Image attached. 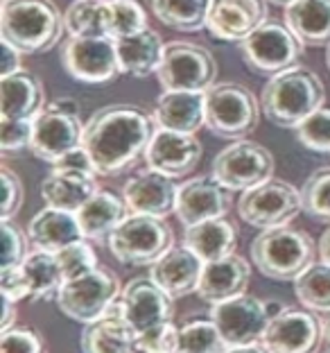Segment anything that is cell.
Wrapping results in <instances>:
<instances>
[{
    "label": "cell",
    "instance_id": "obj_35",
    "mask_svg": "<svg viewBox=\"0 0 330 353\" xmlns=\"http://www.w3.org/2000/svg\"><path fill=\"white\" fill-rule=\"evenodd\" d=\"M294 292L301 306L312 312H330V265L312 263L294 279Z\"/></svg>",
    "mask_w": 330,
    "mask_h": 353
},
{
    "label": "cell",
    "instance_id": "obj_10",
    "mask_svg": "<svg viewBox=\"0 0 330 353\" xmlns=\"http://www.w3.org/2000/svg\"><path fill=\"white\" fill-rule=\"evenodd\" d=\"M156 79L163 91L206 93L217 79V61L211 50L197 43L170 41L165 43Z\"/></svg>",
    "mask_w": 330,
    "mask_h": 353
},
{
    "label": "cell",
    "instance_id": "obj_36",
    "mask_svg": "<svg viewBox=\"0 0 330 353\" xmlns=\"http://www.w3.org/2000/svg\"><path fill=\"white\" fill-rule=\"evenodd\" d=\"M220 328L211 317H192L179 326V353H227Z\"/></svg>",
    "mask_w": 330,
    "mask_h": 353
},
{
    "label": "cell",
    "instance_id": "obj_14",
    "mask_svg": "<svg viewBox=\"0 0 330 353\" xmlns=\"http://www.w3.org/2000/svg\"><path fill=\"white\" fill-rule=\"evenodd\" d=\"M211 319L220 328L229 349H236L262 342V335L271 322V312L265 299L245 292L229 301L215 303L211 308Z\"/></svg>",
    "mask_w": 330,
    "mask_h": 353
},
{
    "label": "cell",
    "instance_id": "obj_42",
    "mask_svg": "<svg viewBox=\"0 0 330 353\" xmlns=\"http://www.w3.org/2000/svg\"><path fill=\"white\" fill-rule=\"evenodd\" d=\"M41 333L28 326H12L0 331V353H43Z\"/></svg>",
    "mask_w": 330,
    "mask_h": 353
},
{
    "label": "cell",
    "instance_id": "obj_4",
    "mask_svg": "<svg viewBox=\"0 0 330 353\" xmlns=\"http://www.w3.org/2000/svg\"><path fill=\"white\" fill-rule=\"evenodd\" d=\"M249 252L256 270L274 281H294L312 263H317L315 256L319 254L312 238L289 224L265 229L254 238Z\"/></svg>",
    "mask_w": 330,
    "mask_h": 353
},
{
    "label": "cell",
    "instance_id": "obj_40",
    "mask_svg": "<svg viewBox=\"0 0 330 353\" xmlns=\"http://www.w3.org/2000/svg\"><path fill=\"white\" fill-rule=\"evenodd\" d=\"M59 259V265L63 270V279H75L79 274H86V272H91L95 268H100L98 265V256H95V250L91 247V240H77V243L68 245L66 250H61L57 254Z\"/></svg>",
    "mask_w": 330,
    "mask_h": 353
},
{
    "label": "cell",
    "instance_id": "obj_28",
    "mask_svg": "<svg viewBox=\"0 0 330 353\" xmlns=\"http://www.w3.org/2000/svg\"><path fill=\"white\" fill-rule=\"evenodd\" d=\"M118 61H120V73L132 75V77H149L156 75V70L163 59L165 46L161 41V34L156 30L145 28L143 32H136L130 37L114 39Z\"/></svg>",
    "mask_w": 330,
    "mask_h": 353
},
{
    "label": "cell",
    "instance_id": "obj_32",
    "mask_svg": "<svg viewBox=\"0 0 330 353\" xmlns=\"http://www.w3.org/2000/svg\"><path fill=\"white\" fill-rule=\"evenodd\" d=\"M23 272L30 279L32 285V301H48V299H57V294L63 285V270L59 265L57 254L34 250L28 254V259L23 261Z\"/></svg>",
    "mask_w": 330,
    "mask_h": 353
},
{
    "label": "cell",
    "instance_id": "obj_27",
    "mask_svg": "<svg viewBox=\"0 0 330 353\" xmlns=\"http://www.w3.org/2000/svg\"><path fill=\"white\" fill-rule=\"evenodd\" d=\"M130 215L125 197H118L111 190H98L88 202L77 211L82 234L91 243H109L111 234Z\"/></svg>",
    "mask_w": 330,
    "mask_h": 353
},
{
    "label": "cell",
    "instance_id": "obj_30",
    "mask_svg": "<svg viewBox=\"0 0 330 353\" xmlns=\"http://www.w3.org/2000/svg\"><path fill=\"white\" fill-rule=\"evenodd\" d=\"M82 353H136V335L120 317L118 306L98 322L84 326Z\"/></svg>",
    "mask_w": 330,
    "mask_h": 353
},
{
    "label": "cell",
    "instance_id": "obj_47",
    "mask_svg": "<svg viewBox=\"0 0 330 353\" xmlns=\"http://www.w3.org/2000/svg\"><path fill=\"white\" fill-rule=\"evenodd\" d=\"M52 168H63V170H77V172H86V174L98 176V172H95V168H93L91 157H88V152L84 150V145L70 150L68 154H63L59 159V161H54Z\"/></svg>",
    "mask_w": 330,
    "mask_h": 353
},
{
    "label": "cell",
    "instance_id": "obj_38",
    "mask_svg": "<svg viewBox=\"0 0 330 353\" xmlns=\"http://www.w3.org/2000/svg\"><path fill=\"white\" fill-rule=\"evenodd\" d=\"M147 26V14L136 0H109V30L111 39L130 37L143 32Z\"/></svg>",
    "mask_w": 330,
    "mask_h": 353
},
{
    "label": "cell",
    "instance_id": "obj_11",
    "mask_svg": "<svg viewBox=\"0 0 330 353\" xmlns=\"http://www.w3.org/2000/svg\"><path fill=\"white\" fill-rule=\"evenodd\" d=\"M303 211L301 188L283 179H271L245 190L238 199V215L256 229L285 227Z\"/></svg>",
    "mask_w": 330,
    "mask_h": 353
},
{
    "label": "cell",
    "instance_id": "obj_24",
    "mask_svg": "<svg viewBox=\"0 0 330 353\" xmlns=\"http://www.w3.org/2000/svg\"><path fill=\"white\" fill-rule=\"evenodd\" d=\"M28 238L34 250H43L50 254H59L68 245L82 240L77 213L61 211V208L45 206L41 208L28 224Z\"/></svg>",
    "mask_w": 330,
    "mask_h": 353
},
{
    "label": "cell",
    "instance_id": "obj_12",
    "mask_svg": "<svg viewBox=\"0 0 330 353\" xmlns=\"http://www.w3.org/2000/svg\"><path fill=\"white\" fill-rule=\"evenodd\" d=\"M116 306L136 338L158 331L174 317V299L152 276L132 279L123 288Z\"/></svg>",
    "mask_w": 330,
    "mask_h": 353
},
{
    "label": "cell",
    "instance_id": "obj_8",
    "mask_svg": "<svg viewBox=\"0 0 330 353\" xmlns=\"http://www.w3.org/2000/svg\"><path fill=\"white\" fill-rule=\"evenodd\" d=\"M120 281L111 270L95 268L86 274L63 281L57 294V306L66 317L79 324H93L102 319L120 299Z\"/></svg>",
    "mask_w": 330,
    "mask_h": 353
},
{
    "label": "cell",
    "instance_id": "obj_41",
    "mask_svg": "<svg viewBox=\"0 0 330 353\" xmlns=\"http://www.w3.org/2000/svg\"><path fill=\"white\" fill-rule=\"evenodd\" d=\"M3 259H0V270H14L21 268L23 261L28 259V240L23 229L12 220H3Z\"/></svg>",
    "mask_w": 330,
    "mask_h": 353
},
{
    "label": "cell",
    "instance_id": "obj_50",
    "mask_svg": "<svg viewBox=\"0 0 330 353\" xmlns=\"http://www.w3.org/2000/svg\"><path fill=\"white\" fill-rule=\"evenodd\" d=\"M317 252H319V261L330 265V227L321 234L319 238V245H317Z\"/></svg>",
    "mask_w": 330,
    "mask_h": 353
},
{
    "label": "cell",
    "instance_id": "obj_2",
    "mask_svg": "<svg viewBox=\"0 0 330 353\" xmlns=\"http://www.w3.org/2000/svg\"><path fill=\"white\" fill-rule=\"evenodd\" d=\"M326 88L315 70L292 66L267 79L260 93L262 116L283 130H296L308 116L324 107Z\"/></svg>",
    "mask_w": 330,
    "mask_h": 353
},
{
    "label": "cell",
    "instance_id": "obj_31",
    "mask_svg": "<svg viewBox=\"0 0 330 353\" xmlns=\"http://www.w3.org/2000/svg\"><path fill=\"white\" fill-rule=\"evenodd\" d=\"M285 23L303 46H330V0H294L285 7Z\"/></svg>",
    "mask_w": 330,
    "mask_h": 353
},
{
    "label": "cell",
    "instance_id": "obj_16",
    "mask_svg": "<svg viewBox=\"0 0 330 353\" xmlns=\"http://www.w3.org/2000/svg\"><path fill=\"white\" fill-rule=\"evenodd\" d=\"M321 340L324 326L315 312L285 306L269 322L260 344L267 353H315Z\"/></svg>",
    "mask_w": 330,
    "mask_h": 353
},
{
    "label": "cell",
    "instance_id": "obj_34",
    "mask_svg": "<svg viewBox=\"0 0 330 353\" xmlns=\"http://www.w3.org/2000/svg\"><path fill=\"white\" fill-rule=\"evenodd\" d=\"M211 0H152V12L163 26L176 32H199L206 28Z\"/></svg>",
    "mask_w": 330,
    "mask_h": 353
},
{
    "label": "cell",
    "instance_id": "obj_46",
    "mask_svg": "<svg viewBox=\"0 0 330 353\" xmlns=\"http://www.w3.org/2000/svg\"><path fill=\"white\" fill-rule=\"evenodd\" d=\"M0 292L3 296L12 301H23L32 296V285L28 274L23 272V268H14V270H0Z\"/></svg>",
    "mask_w": 330,
    "mask_h": 353
},
{
    "label": "cell",
    "instance_id": "obj_51",
    "mask_svg": "<svg viewBox=\"0 0 330 353\" xmlns=\"http://www.w3.org/2000/svg\"><path fill=\"white\" fill-rule=\"evenodd\" d=\"M227 353H267L262 349V344H251V347H236V349H229Z\"/></svg>",
    "mask_w": 330,
    "mask_h": 353
},
{
    "label": "cell",
    "instance_id": "obj_29",
    "mask_svg": "<svg viewBox=\"0 0 330 353\" xmlns=\"http://www.w3.org/2000/svg\"><path fill=\"white\" fill-rule=\"evenodd\" d=\"M183 245L195 252L204 263L220 261L236 254L238 229L227 218L206 220L183 229Z\"/></svg>",
    "mask_w": 330,
    "mask_h": 353
},
{
    "label": "cell",
    "instance_id": "obj_23",
    "mask_svg": "<svg viewBox=\"0 0 330 353\" xmlns=\"http://www.w3.org/2000/svg\"><path fill=\"white\" fill-rule=\"evenodd\" d=\"M204 265L206 263L201 261L195 252L188 250L186 245H181V247H172L163 259H158L152 265L149 276L154 279L172 299H179V296L197 292Z\"/></svg>",
    "mask_w": 330,
    "mask_h": 353
},
{
    "label": "cell",
    "instance_id": "obj_48",
    "mask_svg": "<svg viewBox=\"0 0 330 353\" xmlns=\"http://www.w3.org/2000/svg\"><path fill=\"white\" fill-rule=\"evenodd\" d=\"M21 57H23V52H19L12 43H5L3 41V77L7 75H14V73H19L21 68Z\"/></svg>",
    "mask_w": 330,
    "mask_h": 353
},
{
    "label": "cell",
    "instance_id": "obj_49",
    "mask_svg": "<svg viewBox=\"0 0 330 353\" xmlns=\"http://www.w3.org/2000/svg\"><path fill=\"white\" fill-rule=\"evenodd\" d=\"M19 303L7 299V296H3V319H0V331H7V328L16 326V312H19Z\"/></svg>",
    "mask_w": 330,
    "mask_h": 353
},
{
    "label": "cell",
    "instance_id": "obj_13",
    "mask_svg": "<svg viewBox=\"0 0 330 353\" xmlns=\"http://www.w3.org/2000/svg\"><path fill=\"white\" fill-rule=\"evenodd\" d=\"M211 174L224 188L249 190L254 186L269 181L274 174L271 152L254 141H233L213 159Z\"/></svg>",
    "mask_w": 330,
    "mask_h": 353
},
{
    "label": "cell",
    "instance_id": "obj_20",
    "mask_svg": "<svg viewBox=\"0 0 330 353\" xmlns=\"http://www.w3.org/2000/svg\"><path fill=\"white\" fill-rule=\"evenodd\" d=\"M267 5V0H211L206 28L220 41L240 43L269 19Z\"/></svg>",
    "mask_w": 330,
    "mask_h": 353
},
{
    "label": "cell",
    "instance_id": "obj_5",
    "mask_svg": "<svg viewBox=\"0 0 330 353\" xmlns=\"http://www.w3.org/2000/svg\"><path fill=\"white\" fill-rule=\"evenodd\" d=\"M107 245L123 265L152 268L174 247V231L163 218L130 213Z\"/></svg>",
    "mask_w": 330,
    "mask_h": 353
},
{
    "label": "cell",
    "instance_id": "obj_9",
    "mask_svg": "<svg viewBox=\"0 0 330 353\" xmlns=\"http://www.w3.org/2000/svg\"><path fill=\"white\" fill-rule=\"evenodd\" d=\"M84 123L79 118V104L72 98L52 100L32 120V154L45 163L59 161L70 150L82 145Z\"/></svg>",
    "mask_w": 330,
    "mask_h": 353
},
{
    "label": "cell",
    "instance_id": "obj_52",
    "mask_svg": "<svg viewBox=\"0 0 330 353\" xmlns=\"http://www.w3.org/2000/svg\"><path fill=\"white\" fill-rule=\"evenodd\" d=\"M321 326H324V340L330 342V312L326 315V319H321Z\"/></svg>",
    "mask_w": 330,
    "mask_h": 353
},
{
    "label": "cell",
    "instance_id": "obj_43",
    "mask_svg": "<svg viewBox=\"0 0 330 353\" xmlns=\"http://www.w3.org/2000/svg\"><path fill=\"white\" fill-rule=\"evenodd\" d=\"M23 150H32V120L0 118V152L7 157Z\"/></svg>",
    "mask_w": 330,
    "mask_h": 353
},
{
    "label": "cell",
    "instance_id": "obj_39",
    "mask_svg": "<svg viewBox=\"0 0 330 353\" xmlns=\"http://www.w3.org/2000/svg\"><path fill=\"white\" fill-rule=\"evenodd\" d=\"M296 139L317 154H330V109L321 107L296 127Z\"/></svg>",
    "mask_w": 330,
    "mask_h": 353
},
{
    "label": "cell",
    "instance_id": "obj_3",
    "mask_svg": "<svg viewBox=\"0 0 330 353\" xmlns=\"http://www.w3.org/2000/svg\"><path fill=\"white\" fill-rule=\"evenodd\" d=\"M66 21L52 0H3L0 37L23 54H43L61 41Z\"/></svg>",
    "mask_w": 330,
    "mask_h": 353
},
{
    "label": "cell",
    "instance_id": "obj_53",
    "mask_svg": "<svg viewBox=\"0 0 330 353\" xmlns=\"http://www.w3.org/2000/svg\"><path fill=\"white\" fill-rule=\"evenodd\" d=\"M269 5H276V7H287V5H292L294 0H267Z\"/></svg>",
    "mask_w": 330,
    "mask_h": 353
},
{
    "label": "cell",
    "instance_id": "obj_7",
    "mask_svg": "<svg viewBox=\"0 0 330 353\" xmlns=\"http://www.w3.org/2000/svg\"><path fill=\"white\" fill-rule=\"evenodd\" d=\"M245 66L256 75L274 77L296 66L303 43L285 21L267 19L245 41L238 43Z\"/></svg>",
    "mask_w": 330,
    "mask_h": 353
},
{
    "label": "cell",
    "instance_id": "obj_37",
    "mask_svg": "<svg viewBox=\"0 0 330 353\" xmlns=\"http://www.w3.org/2000/svg\"><path fill=\"white\" fill-rule=\"evenodd\" d=\"M301 202L308 218L330 224V165L319 168L303 181Z\"/></svg>",
    "mask_w": 330,
    "mask_h": 353
},
{
    "label": "cell",
    "instance_id": "obj_17",
    "mask_svg": "<svg viewBox=\"0 0 330 353\" xmlns=\"http://www.w3.org/2000/svg\"><path fill=\"white\" fill-rule=\"evenodd\" d=\"M231 211V190L224 188L213 174H199L183 181L176 192L174 215L183 227L224 218Z\"/></svg>",
    "mask_w": 330,
    "mask_h": 353
},
{
    "label": "cell",
    "instance_id": "obj_15",
    "mask_svg": "<svg viewBox=\"0 0 330 353\" xmlns=\"http://www.w3.org/2000/svg\"><path fill=\"white\" fill-rule=\"evenodd\" d=\"M61 63L66 73L82 84H109L120 73V61L114 39L68 37L61 43Z\"/></svg>",
    "mask_w": 330,
    "mask_h": 353
},
{
    "label": "cell",
    "instance_id": "obj_6",
    "mask_svg": "<svg viewBox=\"0 0 330 353\" xmlns=\"http://www.w3.org/2000/svg\"><path fill=\"white\" fill-rule=\"evenodd\" d=\"M208 132L229 141H243L258 127L260 102L251 88L236 82L213 84L204 93Z\"/></svg>",
    "mask_w": 330,
    "mask_h": 353
},
{
    "label": "cell",
    "instance_id": "obj_45",
    "mask_svg": "<svg viewBox=\"0 0 330 353\" xmlns=\"http://www.w3.org/2000/svg\"><path fill=\"white\" fill-rule=\"evenodd\" d=\"M0 181H3V208H0V218L12 220L14 215L21 211L25 188H23L21 176L16 174L10 165L0 168Z\"/></svg>",
    "mask_w": 330,
    "mask_h": 353
},
{
    "label": "cell",
    "instance_id": "obj_26",
    "mask_svg": "<svg viewBox=\"0 0 330 353\" xmlns=\"http://www.w3.org/2000/svg\"><path fill=\"white\" fill-rule=\"evenodd\" d=\"M41 79L28 70L0 79V116L7 120H34L43 111Z\"/></svg>",
    "mask_w": 330,
    "mask_h": 353
},
{
    "label": "cell",
    "instance_id": "obj_1",
    "mask_svg": "<svg viewBox=\"0 0 330 353\" xmlns=\"http://www.w3.org/2000/svg\"><path fill=\"white\" fill-rule=\"evenodd\" d=\"M154 132V118L145 109L109 104L88 118L82 145L98 176H118L145 159Z\"/></svg>",
    "mask_w": 330,
    "mask_h": 353
},
{
    "label": "cell",
    "instance_id": "obj_22",
    "mask_svg": "<svg viewBox=\"0 0 330 353\" xmlns=\"http://www.w3.org/2000/svg\"><path fill=\"white\" fill-rule=\"evenodd\" d=\"M154 125L161 130L197 134L206 127V100L204 93L190 91H163L152 111Z\"/></svg>",
    "mask_w": 330,
    "mask_h": 353
},
{
    "label": "cell",
    "instance_id": "obj_44",
    "mask_svg": "<svg viewBox=\"0 0 330 353\" xmlns=\"http://www.w3.org/2000/svg\"><path fill=\"white\" fill-rule=\"evenodd\" d=\"M136 353H179V326L170 322L154 333L136 338Z\"/></svg>",
    "mask_w": 330,
    "mask_h": 353
},
{
    "label": "cell",
    "instance_id": "obj_18",
    "mask_svg": "<svg viewBox=\"0 0 330 353\" xmlns=\"http://www.w3.org/2000/svg\"><path fill=\"white\" fill-rule=\"evenodd\" d=\"M201 161V143L195 134H181L156 127L147 152L145 163L152 170L167 174L172 179L190 174Z\"/></svg>",
    "mask_w": 330,
    "mask_h": 353
},
{
    "label": "cell",
    "instance_id": "obj_25",
    "mask_svg": "<svg viewBox=\"0 0 330 353\" xmlns=\"http://www.w3.org/2000/svg\"><path fill=\"white\" fill-rule=\"evenodd\" d=\"M98 190L100 186L95 174L63 170V168H52L41 183V197L45 204L70 213H77Z\"/></svg>",
    "mask_w": 330,
    "mask_h": 353
},
{
    "label": "cell",
    "instance_id": "obj_19",
    "mask_svg": "<svg viewBox=\"0 0 330 353\" xmlns=\"http://www.w3.org/2000/svg\"><path fill=\"white\" fill-rule=\"evenodd\" d=\"M176 192L179 186L172 176L161 174L156 170H141L132 174L123 186V197L130 213L152 215V218H167L176 208Z\"/></svg>",
    "mask_w": 330,
    "mask_h": 353
},
{
    "label": "cell",
    "instance_id": "obj_54",
    "mask_svg": "<svg viewBox=\"0 0 330 353\" xmlns=\"http://www.w3.org/2000/svg\"><path fill=\"white\" fill-rule=\"evenodd\" d=\"M326 63H328V70H330V46H328V52H326Z\"/></svg>",
    "mask_w": 330,
    "mask_h": 353
},
{
    "label": "cell",
    "instance_id": "obj_55",
    "mask_svg": "<svg viewBox=\"0 0 330 353\" xmlns=\"http://www.w3.org/2000/svg\"><path fill=\"white\" fill-rule=\"evenodd\" d=\"M324 353H330V349H326V351H324Z\"/></svg>",
    "mask_w": 330,
    "mask_h": 353
},
{
    "label": "cell",
    "instance_id": "obj_21",
    "mask_svg": "<svg viewBox=\"0 0 330 353\" xmlns=\"http://www.w3.org/2000/svg\"><path fill=\"white\" fill-rule=\"evenodd\" d=\"M249 281H251V265L243 256L231 254L227 259L211 261L204 265L195 294L201 301L215 306V303L245 294Z\"/></svg>",
    "mask_w": 330,
    "mask_h": 353
},
{
    "label": "cell",
    "instance_id": "obj_33",
    "mask_svg": "<svg viewBox=\"0 0 330 353\" xmlns=\"http://www.w3.org/2000/svg\"><path fill=\"white\" fill-rule=\"evenodd\" d=\"M68 37L79 39H111L109 30V0H75L66 14Z\"/></svg>",
    "mask_w": 330,
    "mask_h": 353
}]
</instances>
